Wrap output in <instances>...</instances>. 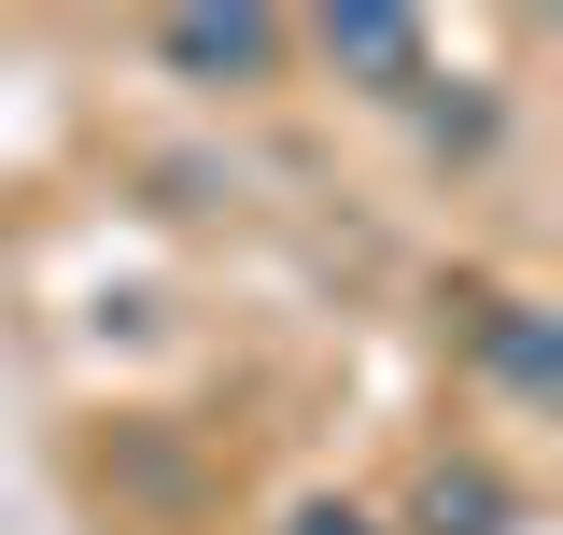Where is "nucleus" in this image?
<instances>
[{
  "label": "nucleus",
  "instance_id": "nucleus-1",
  "mask_svg": "<svg viewBox=\"0 0 563 535\" xmlns=\"http://www.w3.org/2000/svg\"><path fill=\"white\" fill-rule=\"evenodd\" d=\"M282 14H254V0H225V14H155V57L169 70H198V85H268L282 70Z\"/></svg>",
  "mask_w": 563,
  "mask_h": 535
},
{
  "label": "nucleus",
  "instance_id": "nucleus-2",
  "mask_svg": "<svg viewBox=\"0 0 563 535\" xmlns=\"http://www.w3.org/2000/svg\"><path fill=\"white\" fill-rule=\"evenodd\" d=\"M310 43H324V70H352L366 99H409L422 85V14H395V0H339Z\"/></svg>",
  "mask_w": 563,
  "mask_h": 535
},
{
  "label": "nucleus",
  "instance_id": "nucleus-3",
  "mask_svg": "<svg viewBox=\"0 0 563 535\" xmlns=\"http://www.w3.org/2000/svg\"><path fill=\"white\" fill-rule=\"evenodd\" d=\"M493 522H507V479L493 466H437L422 479V535H493Z\"/></svg>",
  "mask_w": 563,
  "mask_h": 535
},
{
  "label": "nucleus",
  "instance_id": "nucleus-4",
  "mask_svg": "<svg viewBox=\"0 0 563 535\" xmlns=\"http://www.w3.org/2000/svg\"><path fill=\"white\" fill-rule=\"evenodd\" d=\"M296 535H380V522H366V507H310Z\"/></svg>",
  "mask_w": 563,
  "mask_h": 535
}]
</instances>
